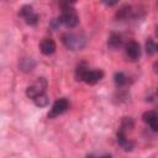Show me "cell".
Segmentation results:
<instances>
[{
  "mask_svg": "<svg viewBox=\"0 0 158 158\" xmlns=\"http://www.w3.org/2000/svg\"><path fill=\"white\" fill-rule=\"evenodd\" d=\"M157 53H158V43H157Z\"/></svg>",
  "mask_w": 158,
  "mask_h": 158,
  "instance_id": "obj_22",
  "label": "cell"
},
{
  "mask_svg": "<svg viewBox=\"0 0 158 158\" xmlns=\"http://www.w3.org/2000/svg\"><path fill=\"white\" fill-rule=\"evenodd\" d=\"M46 89H47V80L44 78H38L32 85H30L26 89V96L33 100L35 98L44 94Z\"/></svg>",
  "mask_w": 158,
  "mask_h": 158,
  "instance_id": "obj_4",
  "label": "cell"
},
{
  "mask_svg": "<svg viewBox=\"0 0 158 158\" xmlns=\"http://www.w3.org/2000/svg\"><path fill=\"white\" fill-rule=\"evenodd\" d=\"M114 81L116 84L117 88H122V86H126L127 83H128V78L122 73V72H117L115 73L114 75Z\"/></svg>",
  "mask_w": 158,
  "mask_h": 158,
  "instance_id": "obj_14",
  "label": "cell"
},
{
  "mask_svg": "<svg viewBox=\"0 0 158 158\" xmlns=\"http://www.w3.org/2000/svg\"><path fill=\"white\" fill-rule=\"evenodd\" d=\"M142 118L152 131L158 132V111H146L142 115Z\"/></svg>",
  "mask_w": 158,
  "mask_h": 158,
  "instance_id": "obj_9",
  "label": "cell"
},
{
  "mask_svg": "<svg viewBox=\"0 0 158 158\" xmlns=\"http://www.w3.org/2000/svg\"><path fill=\"white\" fill-rule=\"evenodd\" d=\"M125 52L131 62H136L141 57V46L137 41H128L125 46Z\"/></svg>",
  "mask_w": 158,
  "mask_h": 158,
  "instance_id": "obj_7",
  "label": "cell"
},
{
  "mask_svg": "<svg viewBox=\"0 0 158 158\" xmlns=\"http://www.w3.org/2000/svg\"><path fill=\"white\" fill-rule=\"evenodd\" d=\"M60 9H62V15H60V21L64 26L73 28L75 26H78L79 23V16L77 15L75 9L73 7L72 4L69 2H62L60 4Z\"/></svg>",
  "mask_w": 158,
  "mask_h": 158,
  "instance_id": "obj_3",
  "label": "cell"
},
{
  "mask_svg": "<svg viewBox=\"0 0 158 158\" xmlns=\"http://www.w3.org/2000/svg\"><path fill=\"white\" fill-rule=\"evenodd\" d=\"M133 126H135V122H133V120H132L131 117H123V118H122L121 128H122L123 131H126L127 128L131 130V128H133Z\"/></svg>",
  "mask_w": 158,
  "mask_h": 158,
  "instance_id": "obj_17",
  "label": "cell"
},
{
  "mask_svg": "<svg viewBox=\"0 0 158 158\" xmlns=\"http://www.w3.org/2000/svg\"><path fill=\"white\" fill-rule=\"evenodd\" d=\"M86 158H111V154H105V156H100V157L93 156V154H88Z\"/></svg>",
  "mask_w": 158,
  "mask_h": 158,
  "instance_id": "obj_19",
  "label": "cell"
},
{
  "mask_svg": "<svg viewBox=\"0 0 158 158\" xmlns=\"http://www.w3.org/2000/svg\"><path fill=\"white\" fill-rule=\"evenodd\" d=\"M33 102H35V105L38 106V107H44V106L48 105L49 99H48V96H47L46 93H44V94H42V95L35 98V99H33Z\"/></svg>",
  "mask_w": 158,
  "mask_h": 158,
  "instance_id": "obj_15",
  "label": "cell"
},
{
  "mask_svg": "<svg viewBox=\"0 0 158 158\" xmlns=\"http://www.w3.org/2000/svg\"><path fill=\"white\" fill-rule=\"evenodd\" d=\"M19 15L30 26H36L37 22H38V20H40L38 15L35 12V10H33V7L31 5H23V6H21V9L19 11Z\"/></svg>",
  "mask_w": 158,
  "mask_h": 158,
  "instance_id": "obj_5",
  "label": "cell"
},
{
  "mask_svg": "<svg viewBox=\"0 0 158 158\" xmlns=\"http://www.w3.org/2000/svg\"><path fill=\"white\" fill-rule=\"evenodd\" d=\"M153 69H154L156 73H158V62H156V63L153 64Z\"/></svg>",
  "mask_w": 158,
  "mask_h": 158,
  "instance_id": "obj_20",
  "label": "cell"
},
{
  "mask_svg": "<svg viewBox=\"0 0 158 158\" xmlns=\"http://www.w3.org/2000/svg\"><path fill=\"white\" fill-rule=\"evenodd\" d=\"M122 43H123V41H122L121 35H118L116 32H111L110 33L109 40H107V46L111 49H118L122 46Z\"/></svg>",
  "mask_w": 158,
  "mask_h": 158,
  "instance_id": "obj_12",
  "label": "cell"
},
{
  "mask_svg": "<svg viewBox=\"0 0 158 158\" xmlns=\"http://www.w3.org/2000/svg\"><path fill=\"white\" fill-rule=\"evenodd\" d=\"M116 139H117V143L121 146V148L126 152H131L135 147V143L133 141L128 139L127 136H126V131H123L122 128H120L116 133Z\"/></svg>",
  "mask_w": 158,
  "mask_h": 158,
  "instance_id": "obj_8",
  "label": "cell"
},
{
  "mask_svg": "<svg viewBox=\"0 0 158 158\" xmlns=\"http://www.w3.org/2000/svg\"><path fill=\"white\" fill-rule=\"evenodd\" d=\"M116 19L120 20V21H123V20H130L135 16V10L132 9L131 5H122L117 11H116Z\"/></svg>",
  "mask_w": 158,
  "mask_h": 158,
  "instance_id": "obj_11",
  "label": "cell"
},
{
  "mask_svg": "<svg viewBox=\"0 0 158 158\" xmlns=\"http://www.w3.org/2000/svg\"><path fill=\"white\" fill-rule=\"evenodd\" d=\"M19 67L22 72L25 73H28L31 70H33V68L36 67V62L32 59V58H22L19 63Z\"/></svg>",
  "mask_w": 158,
  "mask_h": 158,
  "instance_id": "obj_13",
  "label": "cell"
},
{
  "mask_svg": "<svg viewBox=\"0 0 158 158\" xmlns=\"http://www.w3.org/2000/svg\"><path fill=\"white\" fill-rule=\"evenodd\" d=\"M156 36H157V37H158V25H157V26H156Z\"/></svg>",
  "mask_w": 158,
  "mask_h": 158,
  "instance_id": "obj_21",
  "label": "cell"
},
{
  "mask_svg": "<svg viewBox=\"0 0 158 158\" xmlns=\"http://www.w3.org/2000/svg\"><path fill=\"white\" fill-rule=\"evenodd\" d=\"M40 49L42 52V54L44 56H51L56 52L57 49V44L52 38H43L40 43Z\"/></svg>",
  "mask_w": 158,
  "mask_h": 158,
  "instance_id": "obj_10",
  "label": "cell"
},
{
  "mask_svg": "<svg viewBox=\"0 0 158 158\" xmlns=\"http://www.w3.org/2000/svg\"><path fill=\"white\" fill-rule=\"evenodd\" d=\"M62 42L63 44L70 49V51H79L84 48L86 43V38L83 33H77V32H65L62 36Z\"/></svg>",
  "mask_w": 158,
  "mask_h": 158,
  "instance_id": "obj_2",
  "label": "cell"
},
{
  "mask_svg": "<svg viewBox=\"0 0 158 158\" xmlns=\"http://www.w3.org/2000/svg\"><path fill=\"white\" fill-rule=\"evenodd\" d=\"M102 77H104V72L101 69H89L85 62L77 65V69H75L77 80L84 81L89 85H95L102 79Z\"/></svg>",
  "mask_w": 158,
  "mask_h": 158,
  "instance_id": "obj_1",
  "label": "cell"
},
{
  "mask_svg": "<svg viewBox=\"0 0 158 158\" xmlns=\"http://www.w3.org/2000/svg\"><path fill=\"white\" fill-rule=\"evenodd\" d=\"M68 109H69V101L65 98H60V99H58V100L54 101L51 111L48 112V117L49 118H54V117L64 114Z\"/></svg>",
  "mask_w": 158,
  "mask_h": 158,
  "instance_id": "obj_6",
  "label": "cell"
},
{
  "mask_svg": "<svg viewBox=\"0 0 158 158\" xmlns=\"http://www.w3.org/2000/svg\"><path fill=\"white\" fill-rule=\"evenodd\" d=\"M146 52L149 56H153L154 53H157V43L152 38H148L146 41Z\"/></svg>",
  "mask_w": 158,
  "mask_h": 158,
  "instance_id": "obj_16",
  "label": "cell"
},
{
  "mask_svg": "<svg viewBox=\"0 0 158 158\" xmlns=\"http://www.w3.org/2000/svg\"><path fill=\"white\" fill-rule=\"evenodd\" d=\"M60 25H63V23H62V21H60V17H58V19H53L49 26H51V28L54 31V30H58Z\"/></svg>",
  "mask_w": 158,
  "mask_h": 158,
  "instance_id": "obj_18",
  "label": "cell"
}]
</instances>
